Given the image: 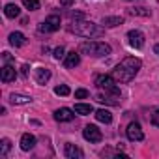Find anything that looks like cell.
<instances>
[{"label":"cell","mask_w":159,"mask_h":159,"mask_svg":"<svg viewBox=\"0 0 159 159\" xmlns=\"http://www.w3.org/2000/svg\"><path fill=\"white\" fill-rule=\"evenodd\" d=\"M152 124H153L155 127H159V111H153V112H152Z\"/></svg>","instance_id":"f1b7e54d"},{"label":"cell","mask_w":159,"mask_h":159,"mask_svg":"<svg viewBox=\"0 0 159 159\" xmlns=\"http://www.w3.org/2000/svg\"><path fill=\"white\" fill-rule=\"evenodd\" d=\"M69 92H71V90H69V86H66V84H60V86L54 88V94H56V96H69Z\"/></svg>","instance_id":"d4e9b609"},{"label":"cell","mask_w":159,"mask_h":159,"mask_svg":"<svg viewBox=\"0 0 159 159\" xmlns=\"http://www.w3.org/2000/svg\"><path fill=\"white\" fill-rule=\"evenodd\" d=\"M79 64H81V54H79V52L71 51V52L66 54V60H64V66H66V67H75V66H79Z\"/></svg>","instance_id":"5bb4252c"},{"label":"cell","mask_w":159,"mask_h":159,"mask_svg":"<svg viewBox=\"0 0 159 159\" xmlns=\"http://www.w3.org/2000/svg\"><path fill=\"white\" fill-rule=\"evenodd\" d=\"M10 148H11L10 139H2V144H0V155L6 157V155H8V152H10Z\"/></svg>","instance_id":"603a6c76"},{"label":"cell","mask_w":159,"mask_h":159,"mask_svg":"<svg viewBox=\"0 0 159 159\" xmlns=\"http://www.w3.org/2000/svg\"><path fill=\"white\" fill-rule=\"evenodd\" d=\"M88 96H90V92H88V90H84V88L75 90V99H84V98H88Z\"/></svg>","instance_id":"484cf974"},{"label":"cell","mask_w":159,"mask_h":159,"mask_svg":"<svg viewBox=\"0 0 159 159\" xmlns=\"http://www.w3.org/2000/svg\"><path fill=\"white\" fill-rule=\"evenodd\" d=\"M83 137H84L88 142H99V140L103 139L101 129H98V125H92V124L83 129Z\"/></svg>","instance_id":"8992f818"},{"label":"cell","mask_w":159,"mask_h":159,"mask_svg":"<svg viewBox=\"0 0 159 159\" xmlns=\"http://www.w3.org/2000/svg\"><path fill=\"white\" fill-rule=\"evenodd\" d=\"M118 99H120L118 96H109V94H99V96H98V101H99V103H105V105H112V107L120 105V101H118Z\"/></svg>","instance_id":"e0dca14e"},{"label":"cell","mask_w":159,"mask_h":159,"mask_svg":"<svg viewBox=\"0 0 159 159\" xmlns=\"http://www.w3.org/2000/svg\"><path fill=\"white\" fill-rule=\"evenodd\" d=\"M34 146H36V137L30 135V133H25V135L21 137V148H23L25 152H30Z\"/></svg>","instance_id":"4fadbf2b"},{"label":"cell","mask_w":159,"mask_h":159,"mask_svg":"<svg viewBox=\"0 0 159 159\" xmlns=\"http://www.w3.org/2000/svg\"><path fill=\"white\" fill-rule=\"evenodd\" d=\"M127 39H129V45L133 49H142L144 47V34L140 30H129L127 32Z\"/></svg>","instance_id":"52a82bcc"},{"label":"cell","mask_w":159,"mask_h":159,"mask_svg":"<svg viewBox=\"0 0 159 159\" xmlns=\"http://www.w3.org/2000/svg\"><path fill=\"white\" fill-rule=\"evenodd\" d=\"M153 51H155V54L159 56V43H155V47H153Z\"/></svg>","instance_id":"d6a6232c"},{"label":"cell","mask_w":159,"mask_h":159,"mask_svg":"<svg viewBox=\"0 0 159 159\" xmlns=\"http://www.w3.org/2000/svg\"><path fill=\"white\" fill-rule=\"evenodd\" d=\"M125 133H127V139H129V140H142V139H144V133H142V129H140V125H139L137 122H131V124L127 125Z\"/></svg>","instance_id":"ba28073f"},{"label":"cell","mask_w":159,"mask_h":159,"mask_svg":"<svg viewBox=\"0 0 159 159\" xmlns=\"http://www.w3.org/2000/svg\"><path fill=\"white\" fill-rule=\"evenodd\" d=\"M23 4H25V8L30 10V11L39 10V0H23Z\"/></svg>","instance_id":"cb8c5ba5"},{"label":"cell","mask_w":159,"mask_h":159,"mask_svg":"<svg viewBox=\"0 0 159 159\" xmlns=\"http://www.w3.org/2000/svg\"><path fill=\"white\" fill-rule=\"evenodd\" d=\"M23 75H25V77L28 75V66H23Z\"/></svg>","instance_id":"1f68e13d"},{"label":"cell","mask_w":159,"mask_h":159,"mask_svg":"<svg viewBox=\"0 0 159 159\" xmlns=\"http://www.w3.org/2000/svg\"><path fill=\"white\" fill-rule=\"evenodd\" d=\"M75 112L81 114V116H86V114H92L94 112V107L92 105H84V103H77L75 105Z\"/></svg>","instance_id":"44dd1931"},{"label":"cell","mask_w":159,"mask_h":159,"mask_svg":"<svg viewBox=\"0 0 159 159\" xmlns=\"http://www.w3.org/2000/svg\"><path fill=\"white\" fill-rule=\"evenodd\" d=\"M73 112H75V111L66 109V107H64V109H58V111H54V120H56V122H71L73 116H75Z\"/></svg>","instance_id":"7c38bea8"},{"label":"cell","mask_w":159,"mask_h":159,"mask_svg":"<svg viewBox=\"0 0 159 159\" xmlns=\"http://www.w3.org/2000/svg\"><path fill=\"white\" fill-rule=\"evenodd\" d=\"M4 15L10 17V19H15V17L21 15V8H19L17 4H6V8H4Z\"/></svg>","instance_id":"ac0fdd59"},{"label":"cell","mask_w":159,"mask_h":159,"mask_svg":"<svg viewBox=\"0 0 159 159\" xmlns=\"http://www.w3.org/2000/svg\"><path fill=\"white\" fill-rule=\"evenodd\" d=\"M58 28H60V17L58 15H49L39 25V32H56Z\"/></svg>","instance_id":"5b68a950"},{"label":"cell","mask_w":159,"mask_h":159,"mask_svg":"<svg viewBox=\"0 0 159 159\" xmlns=\"http://www.w3.org/2000/svg\"><path fill=\"white\" fill-rule=\"evenodd\" d=\"M11 60H13V58H11V54H10V52H4V62H6V64H10Z\"/></svg>","instance_id":"4dcf8cb0"},{"label":"cell","mask_w":159,"mask_h":159,"mask_svg":"<svg viewBox=\"0 0 159 159\" xmlns=\"http://www.w3.org/2000/svg\"><path fill=\"white\" fill-rule=\"evenodd\" d=\"M10 103L11 105H28V103H32V98L30 96H23V94H11L10 96Z\"/></svg>","instance_id":"9a60e30c"},{"label":"cell","mask_w":159,"mask_h":159,"mask_svg":"<svg viewBox=\"0 0 159 159\" xmlns=\"http://www.w3.org/2000/svg\"><path fill=\"white\" fill-rule=\"evenodd\" d=\"M96 118H98V122H103V124H111V122H112V114H111L107 109L96 111Z\"/></svg>","instance_id":"ffe728a7"},{"label":"cell","mask_w":159,"mask_h":159,"mask_svg":"<svg viewBox=\"0 0 159 159\" xmlns=\"http://www.w3.org/2000/svg\"><path fill=\"white\" fill-rule=\"evenodd\" d=\"M127 13L133 15V17H150V15H152L150 10H146V8H129Z\"/></svg>","instance_id":"7402d4cb"},{"label":"cell","mask_w":159,"mask_h":159,"mask_svg":"<svg viewBox=\"0 0 159 159\" xmlns=\"http://www.w3.org/2000/svg\"><path fill=\"white\" fill-rule=\"evenodd\" d=\"M103 25H105L107 28L120 26V25H124V17H120V15H114V17H103Z\"/></svg>","instance_id":"d6986e66"},{"label":"cell","mask_w":159,"mask_h":159,"mask_svg":"<svg viewBox=\"0 0 159 159\" xmlns=\"http://www.w3.org/2000/svg\"><path fill=\"white\" fill-rule=\"evenodd\" d=\"M69 19L83 21V19H84V13H81V11H69Z\"/></svg>","instance_id":"83f0119b"},{"label":"cell","mask_w":159,"mask_h":159,"mask_svg":"<svg viewBox=\"0 0 159 159\" xmlns=\"http://www.w3.org/2000/svg\"><path fill=\"white\" fill-rule=\"evenodd\" d=\"M64 52H66V51H64V47H56V49L52 51V56H54L56 60H60V58H64V56H66Z\"/></svg>","instance_id":"4316f807"},{"label":"cell","mask_w":159,"mask_h":159,"mask_svg":"<svg viewBox=\"0 0 159 159\" xmlns=\"http://www.w3.org/2000/svg\"><path fill=\"white\" fill-rule=\"evenodd\" d=\"M15 77H17L15 67L10 66V64H6V66L2 67V73H0V79H2V83H11V81H15Z\"/></svg>","instance_id":"30bf717a"},{"label":"cell","mask_w":159,"mask_h":159,"mask_svg":"<svg viewBox=\"0 0 159 159\" xmlns=\"http://www.w3.org/2000/svg\"><path fill=\"white\" fill-rule=\"evenodd\" d=\"M69 32H73L75 36H81V38H101L105 36V26H99L92 21H75L69 26Z\"/></svg>","instance_id":"7a4b0ae2"},{"label":"cell","mask_w":159,"mask_h":159,"mask_svg":"<svg viewBox=\"0 0 159 159\" xmlns=\"http://www.w3.org/2000/svg\"><path fill=\"white\" fill-rule=\"evenodd\" d=\"M26 43V38L21 34V32H11L10 34V45H13V47H23Z\"/></svg>","instance_id":"2e32d148"},{"label":"cell","mask_w":159,"mask_h":159,"mask_svg":"<svg viewBox=\"0 0 159 159\" xmlns=\"http://www.w3.org/2000/svg\"><path fill=\"white\" fill-rule=\"evenodd\" d=\"M73 4H75V0H60V6H64V8H69Z\"/></svg>","instance_id":"f546056e"},{"label":"cell","mask_w":159,"mask_h":159,"mask_svg":"<svg viewBox=\"0 0 159 159\" xmlns=\"http://www.w3.org/2000/svg\"><path fill=\"white\" fill-rule=\"evenodd\" d=\"M64 155H66L67 159H83V157H84L83 150L79 148V146H75V144H71V142L66 144V148H64Z\"/></svg>","instance_id":"9c48e42d"},{"label":"cell","mask_w":159,"mask_h":159,"mask_svg":"<svg viewBox=\"0 0 159 159\" xmlns=\"http://www.w3.org/2000/svg\"><path fill=\"white\" fill-rule=\"evenodd\" d=\"M140 66H142L140 58H135V56H127V58H124V60L112 69L114 81L120 83V84H124V83H131L133 79H135V75L139 73Z\"/></svg>","instance_id":"6da1fadb"},{"label":"cell","mask_w":159,"mask_h":159,"mask_svg":"<svg viewBox=\"0 0 159 159\" xmlns=\"http://www.w3.org/2000/svg\"><path fill=\"white\" fill-rule=\"evenodd\" d=\"M34 77H36L38 84H45V83H49V79H51V69L38 67V69H34Z\"/></svg>","instance_id":"8fae6325"},{"label":"cell","mask_w":159,"mask_h":159,"mask_svg":"<svg viewBox=\"0 0 159 159\" xmlns=\"http://www.w3.org/2000/svg\"><path fill=\"white\" fill-rule=\"evenodd\" d=\"M111 45L105 43V41H83L81 45H79V52H83V54H88V56H107L111 54Z\"/></svg>","instance_id":"3957f363"},{"label":"cell","mask_w":159,"mask_h":159,"mask_svg":"<svg viewBox=\"0 0 159 159\" xmlns=\"http://www.w3.org/2000/svg\"><path fill=\"white\" fill-rule=\"evenodd\" d=\"M96 84L101 92L109 94V96H118L120 98V88L116 86V81L114 77H109V75H99L96 77Z\"/></svg>","instance_id":"277c9868"}]
</instances>
